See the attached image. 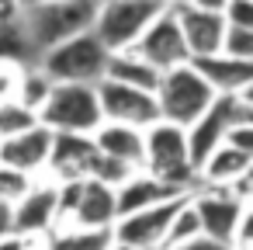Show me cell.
I'll list each match as a JSON object with an SVG mask.
<instances>
[{"instance_id":"1","label":"cell","mask_w":253,"mask_h":250,"mask_svg":"<svg viewBox=\"0 0 253 250\" xmlns=\"http://www.w3.org/2000/svg\"><path fill=\"white\" fill-rule=\"evenodd\" d=\"M139 170L153 174L156 181H163L184 195H191L198 188V170L191 163L184 129L173 122H163V118H156L153 125L142 129V167Z\"/></svg>"},{"instance_id":"2","label":"cell","mask_w":253,"mask_h":250,"mask_svg":"<svg viewBox=\"0 0 253 250\" xmlns=\"http://www.w3.org/2000/svg\"><path fill=\"white\" fill-rule=\"evenodd\" d=\"M94 14H97V0H52V4L18 7V25L39 56L56 42L87 32L94 25Z\"/></svg>"},{"instance_id":"3","label":"cell","mask_w":253,"mask_h":250,"mask_svg":"<svg viewBox=\"0 0 253 250\" xmlns=\"http://www.w3.org/2000/svg\"><path fill=\"white\" fill-rule=\"evenodd\" d=\"M153 98H156V111H160L163 122H173V125L187 129L218 94L205 84V77L187 59V63L170 66V70L160 73V80L153 87Z\"/></svg>"},{"instance_id":"4","label":"cell","mask_w":253,"mask_h":250,"mask_svg":"<svg viewBox=\"0 0 253 250\" xmlns=\"http://www.w3.org/2000/svg\"><path fill=\"white\" fill-rule=\"evenodd\" d=\"M35 63H39L56 84H97V80L104 77L108 49H104L101 39L87 28V32L70 35V39L56 42L52 49L39 52Z\"/></svg>"},{"instance_id":"5","label":"cell","mask_w":253,"mask_h":250,"mask_svg":"<svg viewBox=\"0 0 253 250\" xmlns=\"http://www.w3.org/2000/svg\"><path fill=\"white\" fill-rule=\"evenodd\" d=\"M163 0H97V14L90 32L101 39L108 52L115 49H132L146 25L163 11Z\"/></svg>"},{"instance_id":"6","label":"cell","mask_w":253,"mask_h":250,"mask_svg":"<svg viewBox=\"0 0 253 250\" xmlns=\"http://www.w3.org/2000/svg\"><path fill=\"white\" fill-rule=\"evenodd\" d=\"M39 122L49 132H84L90 136L104 118L97 108L94 84H56L45 104L39 108Z\"/></svg>"},{"instance_id":"7","label":"cell","mask_w":253,"mask_h":250,"mask_svg":"<svg viewBox=\"0 0 253 250\" xmlns=\"http://www.w3.org/2000/svg\"><path fill=\"white\" fill-rule=\"evenodd\" d=\"M191 205L198 212V222H201V233L218 240V243H232L236 229L243 219L253 215V205L250 201H239L232 198L225 188H208V184H198L191 195Z\"/></svg>"},{"instance_id":"8","label":"cell","mask_w":253,"mask_h":250,"mask_svg":"<svg viewBox=\"0 0 253 250\" xmlns=\"http://www.w3.org/2000/svg\"><path fill=\"white\" fill-rule=\"evenodd\" d=\"M94 91H97V108H101V118L104 122H122V125L146 129V125H153L160 118L153 91H139V87H128V84H115L108 77H101L94 84Z\"/></svg>"},{"instance_id":"9","label":"cell","mask_w":253,"mask_h":250,"mask_svg":"<svg viewBox=\"0 0 253 250\" xmlns=\"http://www.w3.org/2000/svg\"><path fill=\"white\" fill-rule=\"evenodd\" d=\"M14 208V233L28 240H42L59 226V208H56V181L49 174L35 177L32 188L11 205Z\"/></svg>"},{"instance_id":"10","label":"cell","mask_w":253,"mask_h":250,"mask_svg":"<svg viewBox=\"0 0 253 250\" xmlns=\"http://www.w3.org/2000/svg\"><path fill=\"white\" fill-rule=\"evenodd\" d=\"M132 49H135L146 63H153L160 73L170 70V66L187 63V46H184L180 25H177V14H173L170 4H167L149 25H146V32L139 35V42H135Z\"/></svg>"},{"instance_id":"11","label":"cell","mask_w":253,"mask_h":250,"mask_svg":"<svg viewBox=\"0 0 253 250\" xmlns=\"http://www.w3.org/2000/svg\"><path fill=\"white\" fill-rule=\"evenodd\" d=\"M180 198H170V201H160V205H146V208H135V212H122L111 222V236L118 243L160 250L163 247V236H167V226H170V215L180 205Z\"/></svg>"},{"instance_id":"12","label":"cell","mask_w":253,"mask_h":250,"mask_svg":"<svg viewBox=\"0 0 253 250\" xmlns=\"http://www.w3.org/2000/svg\"><path fill=\"white\" fill-rule=\"evenodd\" d=\"M187 46V59L198 56H211L222 49V35H225V18L222 11H205V7H187V4H170Z\"/></svg>"},{"instance_id":"13","label":"cell","mask_w":253,"mask_h":250,"mask_svg":"<svg viewBox=\"0 0 253 250\" xmlns=\"http://www.w3.org/2000/svg\"><path fill=\"white\" fill-rule=\"evenodd\" d=\"M49 150H52V132L39 122L18 136L0 139V163H7L28 177H42L49 167Z\"/></svg>"},{"instance_id":"14","label":"cell","mask_w":253,"mask_h":250,"mask_svg":"<svg viewBox=\"0 0 253 250\" xmlns=\"http://www.w3.org/2000/svg\"><path fill=\"white\" fill-rule=\"evenodd\" d=\"M118 219V205H115V188L94 181V177H77V191H73V205L66 212L63 222H77V226H111Z\"/></svg>"},{"instance_id":"15","label":"cell","mask_w":253,"mask_h":250,"mask_svg":"<svg viewBox=\"0 0 253 250\" xmlns=\"http://www.w3.org/2000/svg\"><path fill=\"white\" fill-rule=\"evenodd\" d=\"M191 66L205 77V84L215 94H243V91H253V59H236V56H225L218 49L211 56L191 59Z\"/></svg>"},{"instance_id":"16","label":"cell","mask_w":253,"mask_h":250,"mask_svg":"<svg viewBox=\"0 0 253 250\" xmlns=\"http://www.w3.org/2000/svg\"><path fill=\"white\" fill-rule=\"evenodd\" d=\"M90 153H94L90 136H84V132H52V150H49V167H45V174H49L52 181L84 177Z\"/></svg>"},{"instance_id":"17","label":"cell","mask_w":253,"mask_h":250,"mask_svg":"<svg viewBox=\"0 0 253 250\" xmlns=\"http://www.w3.org/2000/svg\"><path fill=\"white\" fill-rule=\"evenodd\" d=\"M90 143L97 153L111 156V160H122L128 167H142V129L135 125H122V122H101L94 132H90Z\"/></svg>"},{"instance_id":"18","label":"cell","mask_w":253,"mask_h":250,"mask_svg":"<svg viewBox=\"0 0 253 250\" xmlns=\"http://www.w3.org/2000/svg\"><path fill=\"white\" fill-rule=\"evenodd\" d=\"M253 170V153H243L229 143L215 146L201 163H198V184H208V188H225L232 184L236 177L250 174Z\"/></svg>"},{"instance_id":"19","label":"cell","mask_w":253,"mask_h":250,"mask_svg":"<svg viewBox=\"0 0 253 250\" xmlns=\"http://www.w3.org/2000/svg\"><path fill=\"white\" fill-rule=\"evenodd\" d=\"M184 191L156 181L153 174L146 170H135L128 181H122L115 188V205H118V215L122 212H135V208H146V205H160V201H170V198H180Z\"/></svg>"},{"instance_id":"20","label":"cell","mask_w":253,"mask_h":250,"mask_svg":"<svg viewBox=\"0 0 253 250\" xmlns=\"http://www.w3.org/2000/svg\"><path fill=\"white\" fill-rule=\"evenodd\" d=\"M115 236L111 226H77V222H59L52 233L39 240L42 250H111Z\"/></svg>"},{"instance_id":"21","label":"cell","mask_w":253,"mask_h":250,"mask_svg":"<svg viewBox=\"0 0 253 250\" xmlns=\"http://www.w3.org/2000/svg\"><path fill=\"white\" fill-rule=\"evenodd\" d=\"M104 77L115 80V84H128V87H139V91H153L156 80H160V70L153 63H146L135 49H115V52H108Z\"/></svg>"},{"instance_id":"22","label":"cell","mask_w":253,"mask_h":250,"mask_svg":"<svg viewBox=\"0 0 253 250\" xmlns=\"http://www.w3.org/2000/svg\"><path fill=\"white\" fill-rule=\"evenodd\" d=\"M52 87H56V80H52L39 63H25V66H21V77H18L14 98H18L25 108H32V111L39 115V108L45 104V98L52 94Z\"/></svg>"},{"instance_id":"23","label":"cell","mask_w":253,"mask_h":250,"mask_svg":"<svg viewBox=\"0 0 253 250\" xmlns=\"http://www.w3.org/2000/svg\"><path fill=\"white\" fill-rule=\"evenodd\" d=\"M201 233V222H198V212H194V205H191V198L184 195L180 198V205L173 208V215H170V226H167V236H163V247H173V243H184V240H191V236H198ZM160 247V250H163Z\"/></svg>"},{"instance_id":"24","label":"cell","mask_w":253,"mask_h":250,"mask_svg":"<svg viewBox=\"0 0 253 250\" xmlns=\"http://www.w3.org/2000/svg\"><path fill=\"white\" fill-rule=\"evenodd\" d=\"M135 174V167H128V163H122V160H111V156H104V153H90V160H87V174L84 177H94V181H101V184H108V188H118L122 181H128Z\"/></svg>"},{"instance_id":"25","label":"cell","mask_w":253,"mask_h":250,"mask_svg":"<svg viewBox=\"0 0 253 250\" xmlns=\"http://www.w3.org/2000/svg\"><path fill=\"white\" fill-rule=\"evenodd\" d=\"M39 125V115L32 108H25L18 98L11 101H0V139H7V136H18L25 129Z\"/></svg>"},{"instance_id":"26","label":"cell","mask_w":253,"mask_h":250,"mask_svg":"<svg viewBox=\"0 0 253 250\" xmlns=\"http://www.w3.org/2000/svg\"><path fill=\"white\" fill-rule=\"evenodd\" d=\"M222 52H225V56H236V59H253V28H236V25H225V35H222Z\"/></svg>"},{"instance_id":"27","label":"cell","mask_w":253,"mask_h":250,"mask_svg":"<svg viewBox=\"0 0 253 250\" xmlns=\"http://www.w3.org/2000/svg\"><path fill=\"white\" fill-rule=\"evenodd\" d=\"M32 181L35 177H28V174H21V170H14V167H7V163H0V198L4 201H18L28 188H32Z\"/></svg>"},{"instance_id":"28","label":"cell","mask_w":253,"mask_h":250,"mask_svg":"<svg viewBox=\"0 0 253 250\" xmlns=\"http://www.w3.org/2000/svg\"><path fill=\"white\" fill-rule=\"evenodd\" d=\"M222 18H225V25L253 28V0H225V4H222Z\"/></svg>"},{"instance_id":"29","label":"cell","mask_w":253,"mask_h":250,"mask_svg":"<svg viewBox=\"0 0 253 250\" xmlns=\"http://www.w3.org/2000/svg\"><path fill=\"white\" fill-rule=\"evenodd\" d=\"M21 66H25V63L0 59V101H11V98H14V91H18V77H21Z\"/></svg>"},{"instance_id":"30","label":"cell","mask_w":253,"mask_h":250,"mask_svg":"<svg viewBox=\"0 0 253 250\" xmlns=\"http://www.w3.org/2000/svg\"><path fill=\"white\" fill-rule=\"evenodd\" d=\"M222 143H229V146H236V150H243V153H253V122H239V125H229L225 129V139Z\"/></svg>"},{"instance_id":"31","label":"cell","mask_w":253,"mask_h":250,"mask_svg":"<svg viewBox=\"0 0 253 250\" xmlns=\"http://www.w3.org/2000/svg\"><path fill=\"white\" fill-rule=\"evenodd\" d=\"M163 250H232V247L229 243H218V240H211L205 233H198V236H191L184 243H173V247H163Z\"/></svg>"},{"instance_id":"32","label":"cell","mask_w":253,"mask_h":250,"mask_svg":"<svg viewBox=\"0 0 253 250\" xmlns=\"http://www.w3.org/2000/svg\"><path fill=\"white\" fill-rule=\"evenodd\" d=\"M0 250H42V247H39V240L18 236V233H7V236H0Z\"/></svg>"},{"instance_id":"33","label":"cell","mask_w":253,"mask_h":250,"mask_svg":"<svg viewBox=\"0 0 253 250\" xmlns=\"http://www.w3.org/2000/svg\"><path fill=\"white\" fill-rule=\"evenodd\" d=\"M7 233H14V208H11V201L0 198V236H7Z\"/></svg>"},{"instance_id":"34","label":"cell","mask_w":253,"mask_h":250,"mask_svg":"<svg viewBox=\"0 0 253 250\" xmlns=\"http://www.w3.org/2000/svg\"><path fill=\"white\" fill-rule=\"evenodd\" d=\"M167 4H187V7H205V11H222L225 0H167Z\"/></svg>"},{"instance_id":"35","label":"cell","mask_w":253,"mask_h":250,"mask_svg":"<svg viewBox=\"0 0 253 250\" xmlns=\"http://www.w3.org/2000/svg\"><path fill=\"white\" fill-rule=\"evenodd\" d=\"M11 14H18V0H0V21L11 18Z\"/></svg>"},{"instance_id":"36","label":"cell","mask_w":253,"mask_h":250,"mask_svg":"<svg viewBox=\"0 0 253 250\" xmlns=\"http://www.w3.org/2000/svg\"><path fill=\"white\" fill-rule=\"evenodd\" d=\"M111 250H146V247H132V243H118V240H115Z\"/></svg>"},{"instance_id":"37","label":"cell","mask_w":253,"mask_h":250,"mask_svg":"<svg viewBox=\"0 0 253 250\" xmlns=\"http://www.w3.org/2000/svg\"><path fill=\"white\" fill-rule=\"evenodd\" d=\"M32 4H52V0H18V7H32Z\"/></svg>"},{"instance_id":"38","label":"cell","mask_w":253,"mask_h":250,"mask_svg":"<svg viewBox=\"0 0 253 250\" xmlns=\"http://www.w3.org/2000/svg\"><path fill=\"white\" fill-rule=\"evenodd\" d=\"M163 4H167V0H163Z\"/></svg>"}]
</instances>
